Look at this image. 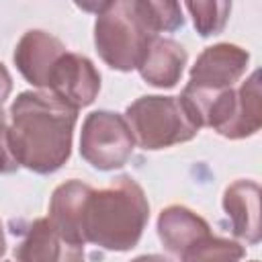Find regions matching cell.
Instances as JSON below:
<instances>
[{
  "label": "cell",
  "instance_id": "obj_17",
  "mask_svg": "<svg viewBox=\"0 0 262 262\" xmlns=\"http://www.w3.org/2000/svg\"><path fill=\"white\" fill-rule=\"evenodd\" d=\"M139 10L149 25V29L160 35L168 31H176L184 25L182 6L178 2H151V0H139Z\"/></svg>",
  "mask_w": 262,
  "mask_h": 262
},
{
  "label": "cell",
  "instance_id": "obj_14",
  "mask_svg": "<svg viewBox=\"0 0 262 262\" xmlns=\"http://www.w3.org/2000/svg\"><path fill=\"white\" fill-rule=\"evenodd\" d=\"M262 125V108H260V70L252 72L237 88L235 113L225 129L223 137L227 139H244L258 133Z\"/></svg>",
  "mask_w": 262,
  "mask_h": 262
},
{
  "label": "cell",
  "instance_id": "obj_9",
  "mask_svg": "<svg viewBox=\"0 0 262 262\" xmlns=\"http://www.w3.org/2000/svg\"><path fill=\"white\" fill-rule=\"evenodd\" d=\"M14 258L16 262H84V246L70 244L47 217H39L27 227Z\"/></svg>",
  "mask_w": 262,
  "mask_h": 262
},
{
  "label": "cell",
  "instance_id": "obj_16",
  "mask_svg": "<svg viewBox=\"0 0 262 262\" xmlns=\"http://www.w3.org/2000/svg\"><path fill=\"white\" fill-rule=\"evenodd\" d=\"M184 8L190 12L194 29L201 37H213L219 35L229 18L231 2L221 0H207V2H184Z\"/></svg>",
  "mask_w": 262,
  "mask_h": 262
},
{
  "label": "cell",
  "instance_id": "obj_15",
  "mask_svg": "<svg viewBox=\"0 0 262 262\" xmlns=\"http://www.w3.org/2000/svg\"><path fill=\"white\" fill-rule=\"evenodd\" d=\"M246 256V248L235 239L219 237L213 233L203 235L188 246L178 260L180 262H239Z\"/></svg>",
  "mask_w": 262,
  "mask_h": 262
},
{
  "label": "cell",
  "instance_id": "obj_12",
  "mask_svg": "<svg viewBox=\"0 0 262 262\" xmlns=\"http://www.w3.org/2000/svg\"><path fill=\"white\" fill-rule=\"evenodd\" d=\"M186 61V49L178 41L158 35L147 43L135 70L154 88H174L182 78Z\"/></svg>",
  "mask_w": 262,
  "mask_h": 262
},
{
  "label": "cell",
  "instance_id": "obj_6",
  "mask_svg": "<svg viewBox=\"0 0 262 262\" xmlns=\"http://www.w3.org/2000/svg\"><path fill=\"white\" fill-rule=\"evenodd\" d=\"M47 90L57 100L78 111L92 104L98 96L100 74L86 55L66 51L51 70Z\"/></svg>",
  "mask_w": 262,
  "mask_h": 262
},
{
  "label": "cell",
  "instance_id": "obj_23",
  "mask_svg": "<svg viewBox=\"0 0 262 262\" xmlns=\"http://www.w3.org/2000/svg\"><path fill=\"white\" fill-rule=\"evenodd\" d=\"M4 262H8V260H4Z\"/></svg>",
  "mask_w": 262,
  "mask_h": 262
},
{
  "label": "cell",
  "instance_id": "obj_19",
  "mask_svg": "<svg viewBox=\"0 0 262 262\" xmlns=\"http://www.w3.org/2000/svg\"><path fill=\"white\" fill-rule=\"evenodd\" d=\"M10 92H12V78L6 70V66L0 61V106L10 96Z\"/></svg>",
  "mask_w": 262,
  "mask_h": 262
},
{
  "label": "cell",
  "instance_id": "obj_5",
  "mask_svg": "<svg viewBox=\"0 0 262 262\" xmlns=\"http://www.w3.org/2000/svg\"><path fill=\"white\" fill-rule=\"evenodd\" d=\"M135 147V137L127 119L113 111H92L86 115L80 133V156L96 170L111 172L123 168Z\"/></svg>",
  "mask_w": 262,
  "mask_h": 262
},
{
  "label": "cell",
  "instance_id": "obj_4",
  "mask_svg": "<svg viewBox=\"0 0 262 262\" xmlns=\"http://www.w3.org/2000/svg\"><path fill=\"white\" fill-rule=\"evenodd\" d=\"M123 117L131 127L135 143L143 149L186 143L199 133L178 96H141L127 106Z\"/></svg>",
  "mask_w": 262,
  "mask_h": 262
},
{
  "label": "cell",
  "instance_id": "obj_22",
  "mask_svg": "<svg viewBox=\"0 0 262 262\" xmlns=\"http://www.w3.org/2000/svg\"><path fill=\"white\" fill-rule=\"evenodd\" d=\"M250 262H258V260H250Z\"/></svg>",
  "mask_w": 262,
  "mask_h": 262
},
{
  "label": "cell",
  "instance_id": "obj_7",
  "mask_svg": "<svg viewBox=\"0 0 262 262\" xmlns=\"http://www.w3.org/2000/svg\"><path fill=\"white\" fill-rule=\"evenodd\" d=\"M250 53L233 43H217L207 47L190 68L188 84L205 90L233 88L248 70Z\"/></svg>",
  "mask_w": 262,
  "mask_h": 262
},
{
  "label": "cell",
  "instance_id": "obj_3",
  "mask_svg": "<svg viewBox=\"0 0 262 262\" xmlns=\"http://www.w3.org/2000/svg\"><path fill=\"white\" fill-rule=\"evenodd\" d=\"M154 37L158 35L145 23L139 10V0H115L98 4L94 45L100 59L108 68L117 72L135 70Z\"/></svg>",
  "mask_w": 262,
  "mask_h": 262
},
{
  "label": "cell",
  "instance_id": "obj_20",
  "mask_svg": "<svg viewBox=\"0 0 262 262\" xmlns=\"http://www.w3.org/2000/svg\"><path fill=\"white\" fill-rule=\"evenodd\" d=\"M131 262H172V260L166 256H160V254H145V256H137Z\"/></svg>",
  "mask_w": 262,
  "mask_h": 262
},
{
  "label": "cell",
  "instance_id": "obj_13",
  "mask_svg": "<svg viewBox=\"0 0 262 262\" xmlns=\"http://www.w3.org/2000/svg\"><path fill=\"white\" fill-rule=\"evenodd\" d=\"M207 233H211L209 223L184 205H170L158 217L160 242L176 258Z\"/></svg>",
  "mask_w": 262,
  "mask_h": 262
},
{
  "label": "cell",
  "instance_id": "obj_10",
  "mask_svg": "<svg viewBox=\"0 0 262 262\" xmlns=\"http://www.w3.org/2000/svg\"><path fill=\"white\" fill-rule=\"evenodd\" d=\"M223 211L231 223V233L256 246L262 237L260 229V184L254 180H235L223 192Z\"/></svg>",
  "mask_w": 262,
  "mask_h": 262
},
{
  "label": "cell",
  "instance_id": "obj_11",
  "mask_svg": "<svg viewBox=\"0 0 262 262\" xmlns=\"http://www.w3.org/2000/svg\"><path fill=\"white\" fill-rule=\"evenodd\" d=\"M92 186L82 182V180H68L63 184H59L49 201V221L51 225L57 229V233L68 239L74 246H84V207H86V199L90 194Z\"/></svg>",
  "mask_w": 262,
  "mask_h": 262
},
{
  "label": "cell",
  "instance_id": "obj_2",
  "mask_svg": "<svg viewBox=\"0 0 262 262\" xmlns=\"http://www.w3.org/2000/svg\"><path fill=\"white\" fill-rule=\"evenodd\" d=\"M149 219L143 188L131 176H117L104 188H92L84 207V239L102 250H133Z\"/></svg>",
  "mask_w": 262,
  "mask_h": 262
},
{
  "label": "cell",
  "instance_id": "obj_18",
  "mask_svg": "<svg viewBox=\"0 0 262 262\" xmlns=\"http://www.w3.org/2000/svg\"><path fill=\"white\" fill-rule=\"evenodd\" d=\"M18 170V164L14 162L10 147H8V123L6 115L0 106V174H12Z\"/></svg>",
  "mask_w": 262,
  "mask_h": 262
},
{
  "label": "cell",
  "instance_id": "obj_8",
  "mask_svg": "<svg viewBox=\"0 0 262 262\" xmlns=\"http://www.w3.org/2000/svg\"><path fill=\"white\" fill-rule=\"evenodd\" d=\"M66 53V45L51 33L31 29L27 31L14 49V66L20 76L35 88H47L51 70Z\"/></svg>",
  "mask_w": 262,
  "mask_h": 262
},
{
  "label": "cell",
  "instance_id": "obj_21",
  "mask_svg": "<svg viewBox=\"0 0 262 262\" xmlns=\"http://www.w3.org/2000/svg\"><path fill=\"white\" fill-rule=\"evenodd\" d=\"M6 252V239H4V227H2V221H0V258L4 256Z\"/></svg>",
  "mask_w": 262,
  "mask_h": 262
},
{
  "label": "cell",
  "instance_id": "obj_1",
  "mask_svg": "<svg viewBox=\"0 0 262 262\" xmlns=\"http://www.w3.org/2000/svg\"><path fill=\"white\" fill-rule=\"evenodd\" d=\"M8 115V147L18 166L35 174H53L70 160L76 108L49 92L27 90L14 98Z\"/></svg>",
  "mask_w": 262,
  "mask_h": 262
}]
</instances>
